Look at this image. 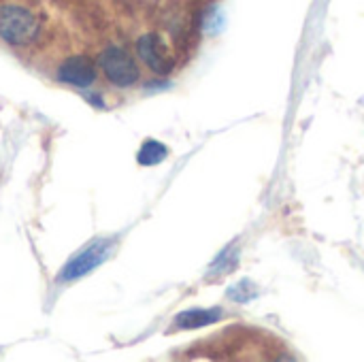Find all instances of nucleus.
Returning <instances> with one entry per match:
<instances>
[{"label": "nucleus", "mask_w": 364, "mask_h": 362, "mask_svg": "<svg viewBox=\"0 0 364 362\" xmlns=\"http://www.w3.org/2000/svg\"><path fill=\"white\" fill-rule=\"evenodd\" d=\"M98 73H96V64L87 58V55H70L64 62H60V66L55 68V79L60 83L73 85V87H90L96 81Z\"/></svg>", "instance_id": "4"}, {"label": "nucleus", "mask_w": 364, "mask_h": 362, "mask_svg": "<svg viewBox=\"0 0 364 362\" xmlns=\"http://www.w3.org/2000/svg\"><path fill=\"white\" fill-rule=\"evenodd\" d=\"M226 294L235 303H250V301H254L260 294V288L254 282H250V280H241L235 286H230Z\"/></svg>", "instance_id": "9"}, {"label": "nucleus", "mask_w": 364, "mask_h": 362, "mask_svg": "<svg viewBox=\"0 0 364 362\" xmlns=\"http://www.w3.org/2000/svg\"><path fill=\"white\" fill-rule=\"evenodd\" d=\"M239 258H241V250L235 241L228 247H224V252L211 262V267L207 271V280H222V277L230 275L239 267Z\"/></svg>", "instance_id": "7"}, {"label": "nucleus", "mask_w": 364, "mask_h": 362, "mask_svg": "<svg viewBox=\"0 0 364 362\" xmlns=\"http://www.w3.org/2000/svg\"><path fill=\"white\" fill-rule=\"evenodd\" d=\"M41 23L21 4H0V38L11 47H28L36 41Z\"/></svg>", "instance_id": "1"}, {"label": "nucleus", "mask_w": 364, "mask_h": 362, "mask_svg": "<svg viewBox=\"0 0 364 362\" xmlns=\"http://www.w3.org/2000/svg\"><path fill=\"white\" fill-rule=\"evenodd\" d=\"M166 156H168V147L164 143H160L156 139H147V141H143V145L136 154V162L141 166H156V164L164 162Z\"/></svg>", "instance_id": "8"}, {"label": "nucleus", "mask_w": 364, "mask_h": 362, "mask_svg": "<svg viewBox=\"0 0 364 362\" xmlns=\"http://www.w3.org/2000/svg\"><path fill=\"white\" fill-rule=\"evenodd\" d=\"M222 318H224V309L222 307H209V309L192 307V309H186V312L175 316L171 333H175V331H196V329L215 324Z\"/></svg>", "instance_id": "6"}, {"label": "nucleus", "mask_w": 364, "mask_h": 362, "mask_svg": "<svg viewBox=\"0 0 364 362\" xmlns=\"http://www.w3.org/2000/svg\"><path fill=\"white\" fill-rule=\"evenodd\" d=\"M113 247H115V239H105V237L94 239L62 267V271L58 273V282L70 284V282H77V280L90 275L92 271H96L111 258Z\"/></svg>", "instance_id": "2"}, {"label": "nucleus", "mask_w": 364, "mask_h": 362, "mask_svg": "<svg viewBox=\"0 0 364 362\" xmlns=\"http://www.w3.org/2000/svg\"><path fill=\"white\" fill-rule=\"evenodd\" d=\"M96 64L100 66L102 75L109 83L115 87H132L141 79V70L134 62V58L117 45H109L98 53Z\"/></svg>", "instance_id": "3"}, {"label": "nucleus", "mask_w": 364, "mask_h": 362, "mask_svg": "<svg viewBox=\"0 0 364 362\" xmlns=\"http://www.w3.org/2000/svg\"><path fill=\"white\" fill-rule=\"evenodd\" d=\"M136 53H139V58H141L154 73H158V75H166V73H171L173 66H175L173 58L166 53L164 43H162L160 36L154 34V32H147V34H143V36L136 38Z\"/></svg>", "instance_id": "5"}]
</instances>
